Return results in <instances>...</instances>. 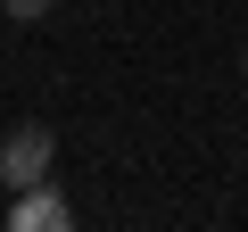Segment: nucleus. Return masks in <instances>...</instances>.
<instances>
[{
    "mask_svg": "<svg viewBox=\"0 0 248 232\" xmlns=\"http://www.w3.org/2000/svg\"><path fill=\"white\" fill-rule=\"evenodd\" d=\"M50 166H58V133L42 116H17V125L0 133V182L25 191V182H50Z\"/></svg>",
    "mask_w": 248,
    "mask_h": 232,
    "instance_id": "f257e3e1",
    "label": "nucleus"
},
{
    "mask_svg": "<svg viewBox=\"0 0 248 232\" xmlns=\"http://www.w3.org/2000/svg\"><path fill=\"white\" fill-rule=\"evenodd\" d=\"M0 9H9L17 25H33V17H50V9H58V0H0Z\"/></svg>",
    "mask_w": 248,
    "mask_h": 232,
    "instance_id": "7ed1b4c3",
    "label": "nucleus"
},
{
    "mask_svg": "<svg viewBox=\"0 0 248 232\" xmlns=\"http://www.w3.org/2000/svg\"><path fill=\"white\" fill-rule=\"evenodd\" d=\"M66 224H75V207H66L58 182H25V191H9V232H66Z\"/></svg>",
    "mask_w": 248,
    "mask_h": 232,
    "instance_id": "f03ea898",
    "label": "nucleus"
},
{
    "mask_svg": "<svg viewBox=\"0 0 248 232\" xmlns=\"http://www.w3.org/2000/svg\"><path fill=\"white\" fill-rule=\"evenodd\" d=\"M240 83H248V42H240Z\"/></svg>",
    "mask_w": 248,
    "mask_h": 232,
    "instance_id": "20e7f679",
    "label": "nucleus"
}]
</instances>
